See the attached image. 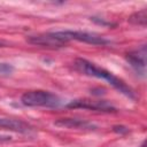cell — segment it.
I'll list each match as a JSON object with an SVG mask.
<instances>
[{
    "label": "cell",
    "mask_w": 147,
    "mask_h": 147,
    "mask_svg": "<svg viewBox=\"0 0 147 147\" xmlns=\"http://www.w3.org/2000/svg\"><path fill=\"white\" fill-rule=\"evenodd\" d=\"M71 40L86 42L91 45H101V46L110 44V40L106 39L102 36L85 32V31H72V30L48 32L44 34L33 36L28 39V41L31 44L40 45V46H48V47H61Z\"/></svg>",
    "instance_id": "obj_1"
},
{
    "label": "cell",
    "mask_w": 147,
    "mask_h": 147,
    "mask_svg": "<svg viewBox=\"0 0 147 147\" xmlns=\"http://www.w3.org/2000/svg\"><path fill=\"white\" fill-rule=\"evenodd\" d=\"M75 68L83 75L106 80L108 84H110L114 88L119 91L125 96L131 98V99L134 98V93L131 90V87H129L122 79H119L118 77L113 75L110 71H108L103 68H100V67L95 65L94 63H92V62H90L85 59H77L75 61Z\"/></svg>",
    "instance_id": "obj_2"
},
{
    "label": "cell",
    "mask_w": 147,
    "mask_h": 147,
    "mask_svg": "<svg viewBox=\"0 0 147 147\" xmlns=\"http://www.w3.org/2000/svg\"><path fill=\"white\" fill-rule=\"evenodd\" d=\"M21 102L25 107H40V108H57L61 106L62 100L54 93L48 91H29L21 96Z\"/></svg>",
    "instance_id": "obj_3"
},
{
    "label": "cell",
    "mask_w": 147,
    "mask_h": 147,
    "mask_svg": "<svg viewBox=\"0 0 147 147\" xmlns=\"http://www.w3.org/2000/svg\"><path fill=\"white\" fill-rule=\"evenodd\" d=\"M68 108H83V109H90V110H98V111H116V108L108 103L107 101H96V100H90V99H80V100H74L67 105Z\"/></svg>",
    "instance_id": "obj_4"
},
{
    "label": "cell",
    "mask_w": 147,
    "mask_h": 147,
    "mask_svg": "<svg viewBox=\"0 0 147 147\" xmlns=\"http://www.w3.org/2000/svg\"><path fill=\"white\" fill-rule=\"evenodd\" d=\"M0 129L17 133H29L32 131V127L29 124L20 119L5 118V117H0Z\"/></svg>",
    "instance_id": "obj_5"
},
{
    "label": "cell",
    "mask_w": 147,
    "mask_h": 147,
    "mask_svg": "<svg viewBox=\"0 0 147 147\" xmlns=\"http://www.w3.org/2000/svg\"><path fill=\"white\" fill-rule=\"evenodd\" d=\"M126 59L137 71L144 72L145 65H146V46L142 45L140 48H137V49L130 52L127 54Z\"/></svg>",
    "instance_id": "obj_6"
},
{
    "label": "cell",
    "mask_w": 147,
    "mask_h": 147,
    "mask_svg": "<svg viewBox=\"0 0 147 147\" xmlns=\"http://www.w3.org/2000/svg\"><path fill=\"white\" fill-rule=\"evenodd\" d=\"M56 126L69 127V129H83V130H94L95 126L87 121L77 119V118H60L55 122Z\"/></svg>",
    "instance_id": "obj_7"
},
{
    "label": "cell",
    "mask_w": 147,
    "mask_h": 147,
    "mask_svg": "<svg viewBox=\"0 0 147 147\" xmlns=\"http://www.w3.org/2000/svg\"><path fill=\"white\" fill-rule=\"evenodd\" d=\"M146 20H147V11H146V9H141L140 11L134 13V14L129 18V21H130L131 23L138 24V25H142V26L146 25Z\"/></svg>",
    "instance_id": "obj_8"
},
{
    "label": "cell",
    "mask_w": 147,
    "mask_h": 147,
    "mask_svg": "<svg viewBox=\"0 0 147 147\" xmlns=\"http://www.w3.org/2000/svg\"><path fill=\"white\" fill-rule=\"evenodd\" d=\"M14 68L9 63H0V75H10Z\"/></svg>",
    "instance_id": "obj_9"
},
{
    "label": "cell",
    "mask_w": 147,
    "mask_h": 147,
    "mask_svg": "<svg viewBox=\"0 0 147 147\" xmlns=\"http://www.w3.org/2000/svg\"><path fill=\"white\" fill-rule=\"evenodd\" d=\"M2 45H3V42H1V41H0V46H2Z\"/></svg>",
    "instance_id": "obj_10"
}]
</instances>
